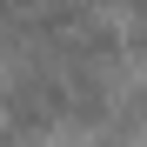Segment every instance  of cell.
I'll list each match as a JSON object with an SVG mask.
<instances>
[{
    "label": "cell",
    "instance_id": "cell-1",
    "mask_svg": "<svg viewBox=\"0 0 147 147\" xmlns=\"http://www.w3.org/2000/svg\"><path fill=\"white\" fill-rule=\"evenodd\" d=\"M47 7H54V0H0V34H13V40L27 34L34 40L40 20H47Z\"/></svg>",
    "mask_w": 147,
    "mask_h": 147
},
{
    "label": "cell",
    "instance_id": "cell-2",
    "mask_svg": "<svg viewBox=\"0 0 147 147\" xmlns=\"http://www.w3.org/2000/svg\"><path fill=\"white\" fill-rule=\"evenodd\" d=\"M127 13L140 20V40H147V0H127Z\"/></svg>",
    "mask_w": 147,
    "mask_h": 147
}]
</instances>
